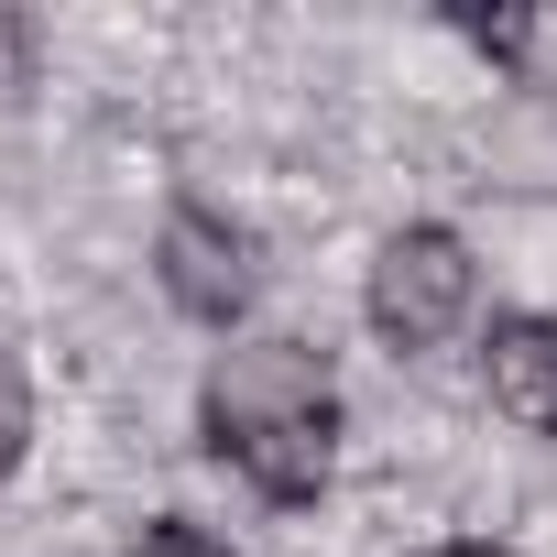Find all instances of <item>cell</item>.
I'll use <instances>...</instances> for the list:
<instances>
[{
	"label": "cell",
	"instance_id": "obj_6",
	"mask_svg": "<svg viewBox=\"0 0 557 557\" xmlns=\"http://www.w3.org/2000/svg\"><path fill=\"white\" fill-rule=\"evenodd\" d=\"M121 557H230V546H219L208 524H186V513H153V524H143Z\"/></svg>",
	"mask_w": 557,
	"mask_h": 557
},
{
	"label": "cell",
	"instance_id": "obj_8",
	"mask_svg": "<svg viewBox=\"0 0 557 557\" xmlns=\"http://www.w3.org/2000/svg\"><path fill=\"white\" fill-rule=\"evenodd\" d=\"M437 557H503V546H437Z\"/></svg>",
	"mask_w": 557,
	"mask_h": 557
},
{
	"label": "cell",
	"instance_id": "obj_2",
	"mask_svg": "<svg viewBox=\"0 0 557 557\" xmlns=\"http://www.w3.org/2000/svg\"><path fill=\"white\" fill-rule=\"evenodd\" d=\"M470 307H481V262H470L459 230H437V219L383 230V251L361 273V318H372L383 350H437V339L470 329Z\"/></svg>",
	"mask_w": 557,
	"mask_h": 557
},
{
	"label": "cell",
	"instance_id": "obj_5",
	"mask_svg": "<svg viewBox=\"0 0 557 557\" xmlns=\"http://www.w3.org/2000/svg\"><path fill=\"white\" fill-rule=\"evenodd\" d=\"M23 448H34V372L23 350H0V481L23 470Z\"/></svg>",
	"mask_w": 557,
	"mask_h": 557
},
{
	"label": "cell",
	"instance_id": "obj_4",
	"mask_svg": "<svg viewBox=\"0 0 557 557\" xmlns=\"http://www.w3.org/2000/svg\"><path fill=\"white\" fill-rule=\"evenodd\" d=\"M481 383H492V416H513L524 437H557V318L546 307H513L481 329Z\"/></svg>",
	"mask_w": 557,
	"mask_h": 557
},
{
	"label": "cell",
	"instance_id": "obj_1",
	"mask_svg": "<svg viewBox=\"0 0 557 557\" xmlns=\"http://www.w3.org/2000/svg\"><path fill=\"white\" fill-rule=\"evenodd\" d=\"M197 437L262 503H318L339 481V372L307 339H230L197 383Z\"/></svg>",
	"mask_w": 557,
	"mask_h": 557
},
{
	"label": "cell",
	"instance_id": "obj_7",
	"mask_svg": "<svg viewBox=\"0 0 557 557\" xmlns=\"http://www.w3.org/2000/svg\"><path fill=\"white\" fill-rule=\"evenodd\" d=\"M34 55H45L34 12H0V99H23V88H34Z\"/></svg>",
	"mask_w": 557,
	"mask_h": 557
},
{
	"label": "cell",
	"instance_id": "obj_3",
	"mask_svg": "<svg viewBox=\"0 0 557 557\" xmlns=\"http://www.w3.org/2000/svg\"><path fill=\"white\" fill-rule=\"evenodd\" d=\"M153 273H164V296L197 318V329H240L262 307V240L230 219V208H164L153 230Z\"/></svg>",
	"mask_w": 557,
	"mask_h": 557
}]
</instances>
